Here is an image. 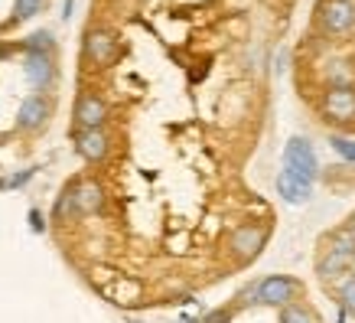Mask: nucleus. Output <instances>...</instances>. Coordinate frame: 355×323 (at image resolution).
Segmentation results:
<instances>
[{
  "mask_svg": "<svg viewBox=\"0 0 355 323\" xmlns=\"http://www.w3.org/2000/svg\"><path fill=\"white\" fill-rule=\"evenodd\" d=\"M355 261V232L343 229V232H336L329 248H326V258L320 261V278H336V274H343V271L352 268Z\"/></svg>",
  "mask_w": 355,
  "mask_h": 323,
  "instance_id": "obj_1",
  "label": "nucleus"
},
{
  "mask_svg": "<svg viewBox=\"0 0 355 323\" xmlns=\"http://www.w3.org/2000/svg\"><path fill=\"white\" fill-rule=\"evenodd\" d=\"M254 294H258V301L268 304V307H291L303 294V288H300V281L287 278V274H270V278H264L258 288H254Z\"/></svg>",
  "mask_w": 355,
  "mask_h": 323,
  "instance_id": "obj_2",
  "label": "nucleus"
},
{
  "mask_svg": "<svg viewBox=\"0 0 355 323\" xmlns=\"http://www.w3.org/2000/svg\"><path fill=\"white\" fill-rule=\"evenodd\" d=\"M320 23L326 33L343 36L355 26V0H326L320 7Z\"/></svg>",
  "mask_w": 355,
  "mask_h": 323,
  "instance_id": "obj_3",
  "label": "nucleus"
},
{
  "mask_svg": "<svg viewBox=\"0 0 355 323\" xmlns=\"http://www.w3.org/2000/svg\"><path fill=\"white\" fill-rule=\"evenodd\" d=\"M69 196H72V215H95L105 206V190L98 180H78L69 186Z\"/></svg>",
  "mask_w": 355,
  "mask_h": 323,
  "instance_id": "obj_4",
  "label": "nucleus"
},
{
  "mask_svg": "<svg viewBox=\"0 0 355 323\" xmlns=\"http://www.w3.org/2000/svg\"><path fill=\"white\" fill-rule=\"evenodd\" d=\"M284 167L293 173H300V176H306V180H313L316 170H320V163H316V154H313L310 140L293 138L291 144L284 147Z\"/></svg>",
  "mask_w": 355,
  "mask_h": 323,
  "instance_id": "obj_5",
  "label": "nucleus"
},
{
  "mask_svg": "<svg viewBox=\"0 0 355 323\" xmlns=\"http://www.w3.org/2000/svg\"><path fill=\"white\" fill-rule=\"evenodd\" d=\"M85 56L95 65H111L118 59V36L111 30H105V26L88 30L85 33Z\"/></svg>",
  "mask_w": 355,
  "mask_h": 323,
  "instance_id": "obj_6",
  "label": "nucleus"
},
{
  "mask_svg": "<svg viewBox=\"0 0 355 323\" xmlns=\"http://www.w3.org/2000/svg\"><path fill=\"white\" fill-rule=\"evenodd\" d=\"M264 242H268V232L261 226H238L235 232H232V238H228V248L235 251V258L251 261L261 255Z\"/></svg>",
  "mask_w": 355,
  "mask_h": 323,
  "instance_id": "obj_7",
  "label": "nucleus"
},
{
  "mask_svg": "<svg viewBox=\"0 0 355 323\" xmlns=\"http://www.w3.org/2000/svg\"><path fill=\"white\" fill-rule=\"evenodd\" d=\"M108 121V105L101 101L98 95L85 92V95H78L76 101V124L82 131H98L101 124Z\"/></svg>",
  "mask_w": 355,
  "mask_h": 323,
  "instance_id": "obj_8",
  "label": "nucleus"
},
{
  "mask_svg": "<svg viewBox=\"0 0 355 323\" xmlns=\"http://www.w3.org/2000/svg\"><path fill=\"white\" fill-rule=\"evenodd\" d=\"M326 115L336 121H352L355 118V88L352 85H336L326 92Z\"/></svg>",
  "mask_w": 355,
  "mask_h": 323,
  "instance_id": "obj_9",
  "label": "nucleus"
},
{
  "mask_svg": "<svg viewBox=\"0 0 355 323\" xmlns=\"http://www.w3.org/2000/svg\"><path fill=\"white\" fill-rule=\"evenodd\" d=\"M277 193L287 199V203H306L313 196V180H306V176H300V173L293 170H284L277 173Z\"/></svg>",
  "mask_w": 355,
  "mask_h": 323,
  "instance_id": "obj_10",
  "label": "nucleus"
},
{
  "mask_svg": "<svg viewBox=\"0 0 355 323\" xmlns=\"http://www.w3.org/2000/svg\"><path fill=\"white\" fill-rule=\"evenodd\" d=\"M46 118H49V101L43 95H30L17 111V124L23 131H40L46 124Z\"/></svg>",
  "mask_w": 355,
  "mask_h": 323,
  "instance_id": "obj_11",
  "label": "nucleus"
},
{
  "mask_svg": "<svg viewBox=\"0 0 355 323\" xmlns=\"http://www.w3.org/2000/svg\"><path fill=\"white\" fill-rule=\"evenodd\" d=\"M76 147H78V154L85 157V160H92V163H98V160H105L108 157V151H111V140H108V134L98 128V131H82L76 138Z\"/></svg>",
  "mask_w": 355,
  "mask_h": 323,
  "instance_id": "obj_12",
  "label": "nucleus"
},
{
  "mask_svg": "<svg viewBox=\"0 0 355 323\" xmlns=\"http://www.w3.org/2000/svg\"><path fill=\"white\" fill-rule=\"evenodd\" d=\"M55 76V65H53V56L49 53H30L26 56V78H30L33 85L46 88L53 82Z\"/></svg>",
  "mask_w": 355,
  "mask_h": 323,
  "instance_id": "obj_13",
  "label": "nucleus"
},
{
  "mask_svg": "<svg viewBox=\"0 0 355 323\" xmlns=\"http://www.w3.org/2000/svg\"><path fill=\"white\" fill-rule=\"evenodd\" d=\"M280 323H316V317L306 307H300V304H291V307H284V313H280Z\"/></svg>",
  "mask_w": 355,
  "mask_h": 323,
  "instance_id": "obj_14",
  "label": "nucleus"
},
{
  "mask_svg": "<svg viewBox=\"0 0 355 323\" xmlns=\"http://www.w3.org/2000/svg\"><path fill=\"white\" fill-rule=\"evenodd\" d=\"M40 7H43V0H17L13 13H17V20H30L40 13Z\"/></svg>",
  "mask_w": 355,
  "mask_h": 323,
  "instance_id": "obj_15",
  "label": "nucleus"
},
{
  "mask_svg": "<svg viewBox=\"0 0 355 323\" xmlns=\"http://www.w3.org/2000/svg\"><path fill=\"white\" fill-rule=\"evenodd\" d=\"M26 46H30V53H49L53 49V36L49 33H33Z\"/></svg>",
  "mask_w": 355,
  "mask_h": 323,
  "instance_id": "obj_16",
  "label": "nucleus"
},
{
  "mask_svg": "<svg viewBox=\"0 0 355 323\" xmlns=\"http://www.w3.org/2000/svg\"><path fill=\"white\" fill-rule=\"evenodd\" d=\"M339 297H343V304L355 313V278H345L343 284H339Z\"/></svg>",
  "mask_w": 355,
  "mask_h": 323,
  "instance_id": "obj_17",
  "label": "nucleus"
},
{
  "mask_svg": "<svg viewBox=\"0 0 355 323\" xmlns=\"http://www.w3.org/2000/svg\"><path fill=\"white\" fill-rule=\"evenodd\" d=\"M333 151L339 154V157H345V160H355V140H349V138H333Z\"/></svg>",
  "mask_w": 355,
  "mask_h": 323,
  "instance_id": "obj_18",
  "label": "nucleus"
},
{
  "mask_svg": "<svg viewBox=\"0 0 355 323\" xmlns=\"http://www.w3.org/2000/svg\"><path fill=\"white\" fill-rule=\"evenodd\" d=\"M202 323H232V310H212Z\"/></svg>",
  "mask_w": 355,
  "mask_h": 323,
  "instance_id": "obj_19",
  "label": "nucleus"
},
{
  "mask_svg": "<svg viewBox=\"0 0 355 323\" xmlns=\"http://www.w3.org/2000/svg\"><path fill=\"white\" fill-rule=\"evenodd\" d=\"M30 226H33V232H43V229H46V222H43V215L36 213V209H33V213H30Z\"/></svg>",
  "mask_w": 355,
  "mask_h": 323,
  "instance_id": "obj_20",
  "label": "nucleus"
},
{
  "mask_svg": "<svg viewBox=\"0 0 355 323\" xmlns=\"http://www.w3.org/2000/svg\"><path fill=\"white\" fill-rule=\"evenodd\" d=\"M352 229H355V219H352Z\"/></svg>",
  "mask_w": 355,
  "mask_h": 323,
  "instance_id": "obj_21",
  "label": "nucleus"
}]
</instances>
